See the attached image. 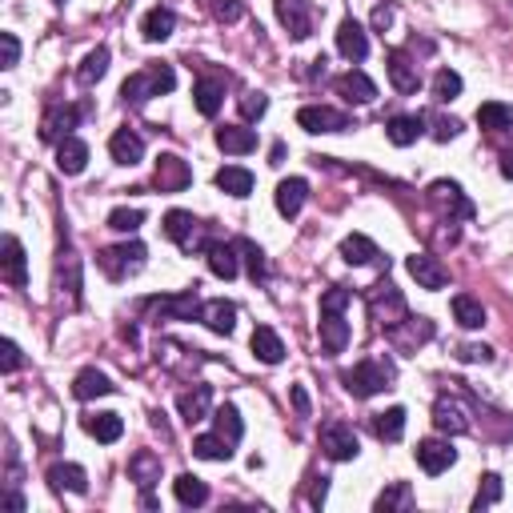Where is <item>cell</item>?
<instances>
[{
    "instance_id": "3",
    "label": "cell",
    "mask_w": 513,
    "mask_h": 513,
    "mask_svg": "<svg viewBox=\"0 0 513 513\" xmlns=\"http://www.w3.org/2000/svg\"><path fill=\"white\" fill-rule=\"evenodd\" d=\"M365 305H370V317L381 329H393V325H401L405 317H409V305H405V297H401V289L393 285V281H381V285H373L370 289V297H365Z\"/></svg>"
},
{
    "instance_id": "14",
    "label": "cell",
    "mask_w": 513,
    "mask_h": 513,
    "mask_svg": "<svg viewBox=\"0 0 513 513\" xmlns=\"http://www.w3.org/2000/svg\"><path fill=\"white\" fill-rule=\"evenodd\" d=\"M433 425H438L441 433H449V438H458V433H469L473 429L466 405H461L458 397H449V393H441L438 405H433Z\"/></svg>"
},
{
    "instance_id": "41",
    "label": "cell",
    "mask_w": 513,
    "mask_h": 513,
    "mask_svg": "<svg viewBox=\"0 0 513 513\" xmlns=\"http://www.w3.org/2000/svg\"><path fill=\"white\" fill-rule=\"evenodd\" d=\"M453 317H458L461 329H481L486 325V305H481L478 297H469V293H458L453 297Z\"/></svg>"
},
{
    "instance_id": "26",
    "label": "cell",
    "mask_w": 513,
    "mask_h": 513,
    "mask_svg": "<svg viewBox=\"0 0 513 513\" xmlns=\"http://www.w3.org/2000/svg\"><path fill=\"white\" fill-rule=\"evenodd\" d=\"M333 89L345 96L350 104H370V101H377V84L365 76L361 69H353V73H345V76H337L333 81Z\"/></svg>"
},
{
    "instance_id": "12",
    "label": "cell",
    "mask_w": 513,
    "mask_h": 513,
    "mask_svg": "<svg viewBox=\"0 0 513 513\" xmlns=\"http://www.w3.org/2000/svg\"><path fill=\"white\" fill-rule=\"evenodd\" d=\"M76 124H81V109L76 104H48V113L41 121V137L48 144H61L64 137H73Z\"/></svg>"
},
{
    "instance_id": "55",
    "label": "cell",
    "mask_w": 513,
    "mask_h": 513,
    "mask_svg": "<svg viewBox=\"0 0 513 513\" xmlns=\"http://www.w3.org/2000/svg\"><path fill=\"white\" fill-rule=\"evenodd\" d=\"M212 16L225 25H237L241 16H245V5H241V0H212Z\"/></svg>"
},
{
    "instance_id": "2",
    "label": "cell",
    "mask_w": 513,
    "mask_h": 513,
    "mask_svg": "<svg viewBox=\"0 0 513 513\" xmlns=\"http://www.w3.org/2000/svg\"><path fill=\"white\" fill-rule=\"evenodd\" d=\"M393 377H397V370H393L390 361H377V357H370V361L345 370L341 381H345V390H350L353 397H361V401H365V397H377V393L390 390Z\"/></svg>"
},
{
    "instance_id": "53",
    "label": "cell",
    "mask_w": 513,
    "mask_h": 513,
    "mask_svg": "<svg viewBox=\"0 0 513 513\" xmlns=\"http://www.w3.org/2000/svg\"><path fill=\"white\" fill-rule=\"evenodd\" d=\"M265 109H269V96L265 93H245V96H241V117H245V121H261V117H265Z\"/></svg>"
},
{
    "instance_id": "21",
    "label": "cell",
    "mask_w": 513,
    "mask_h": 513,
    "mask_svg": "<svg viewBox=\"0 0 513 513\" xmlns=\"http://www.w3.org/2000/svg\"><path fill=\"white\" fill-rule=\"evenodd\" d=\"M421 133H425V113H401V117H390V124H385V137H390V144H397V149L418 144Z\"/></svg>"
},
{
    "instance_id": "11",
    "label": "cell",
    "mask_w": 513,
    "mask_h": 513,
    "mask_svg": "<svg viewBox=\"0 0 513 513\" xmlns=\"http://www.w3.org/2000/svg\"><path fill=\"white\" fill-rule=\"evenodd\" d=\"M201 305L205 301L197 297V285H192L189 293H181V297H153V301H144V309L169 317V321H192V317L201 321Z\"/></svg>"
},
{
    "instance_id": "30",
    "label": "cell",
    "mask_w": 513,
    "mask_h": 513,
    "mask_svg": "<svg viewBox=\"0 0 513 513\" xmlns=\"http://www.w3.org/2000/svg\"><path fill=\"white\" fill-rule=\"evenodd\" d=\"M109 153H113V161L117 164L133 169V164H141V157H144V141L133 129H117L113 133V141H109Z\"/></svg>"
},
{
    "instance_id": "5",
    "label": "cell",
    "mask_w": 513,
    "mask_h": 513,
    "mask_svg": "<svg viewBox=\"0 0 513 513\" xmlns=\"http://www.w3.org/2000/svg\"><path fill=\"white\" fill-rule=\"evenodd\" d=\"M425 201H429L445 221H473V212H478L473 209V201L461 192L458 181H433L429 192H425Z\"/></svg>"
},
{
    "instance_id": "40",
    "label": "cell",
    "mask_w": 513,
    "mask_h": 513,
    "mask_svg": "<svg viewBox=\"0 0 513 513\" xmlns=\"http://www.w3.org/2000/svg\"><path fill=\"white\" fill-rule=\"evenodd\" d=\"M341 257H345V265H370L381 253H377V245L365 233H350L341 241Z\"/></svg>"
},
{
    "instance_id": "49",
    "label": "cell",
    "mask_w": 513,
    "mask_h": 513,
    "mask_svg": "<svg viewBox=\"0 0 513 513\" xmlns=\"http://www.w3.org/2000/svg\"><path fill=\"white\" fill-rule=\"evenodd\" d=\"M237 249H241V257H245V265H249V277H253V281H265V277H269V261H265V253H261L253 241H245V237L237 241Z\"/></svg>"
},
{
    "instance_id": "63",
    "label": "cell",
    "mask_w": 513,
    "mask_h": 513,
    "mask_svg": "<svg viewBox=\"0 0 513 513\" xmlns=\"http://www.w3.org/2000/svg\"><path fill=\"white\" fill-rule=\"evenodd\" d=\"M8 506H13V509H25V498L13 489V493H8Z\"/></svg>"
},
{
    "instance_id": "62",
    "label": "cell",
    "mask_w": 513,
    "mask_h": 513,
    "mask_svg": "<svg viewBox=\"0 0 513 513\" xmlns=\"http://www.w3.org/2000/svg\"><path fill=\"white\" fill-rule=\"evenodd\" d=\"M501 177H509V181H513V149H509V153H501Z\"/></svg>"
},
{
    "instance_id": "54",
    "label": "cell",
    "mask_w": 513,
    "mask_h": 513,
    "mask_svg": "<svg viewBox=\"0 0 513 513\" xmlns=\"http://www.w3.org/2000/svg\"><path fill=\"white\" fill-rule=\"evenodd\" d=\"M21 361H25V357H21V345H16L13 337H5V341H0V370H5V373H16V370H21Z\"/></svg>"
},
{
    "instance_id": "20",
    "label": "cell",
    "mask_w": 513,
    "mask_h": 513,
    "mask_svg": "<svg viewBox=\"0 0 513 513\" xmlns=\"http://www.w3.org/2000/svg\"><path fill=\"white\" fill-rule=\"evenodd\" d=\"M405 269H409V277L418 281L421 289H445V281H449L445 265L433 253H413L409 261H405Z\"/></svg>"
},
{
    "instance_id": "58",
    "label": "cell",
    "mask_w": 513,
    "mask_h": 513,
    "mask_svg": "<svg viewBox=\"0 0 513 513\" xmlns=\"http://www.w3.org/2000/svg\"><path fill=\"white\" fill-rule=\"evenodd\" d=\"M458 133H461V121H453V117H433V137H438L441 144L453 141Z\"/></svg>"
},
{
    "instance_id": "57",
    "label": "cell",
    "mask_w": 513,
    "mask_h": 513,
    "mask_svg": "<svg viewBox=\"0 0 513 513\" xmlns=\"http://www.w3.org/2000/svg\"><path fill=\"white\" fill-rule=\"evenodd\" d=\"M458 357H461V361H469V365H489L493 350H489V345H461Z\"/></svg>"
},
{
    "instance_id": "48",
    "label": "cell",
    "mask_w": 513,
    "mask_h": 513,
    "mask_svg": "<svg viewBox=\"0 0 513 513\" xmlns=\"http://www.w3.org/2000/svg\"><path fill=\"white\" fill-rule=\"evenodd\" d=\"M458 96H461V76L453 69H441L433 76V101L445 104V101H458Z\"/></svg>"
},
{
    "instance_id": "18",
    "label": "cell",
    "mask_w": 513,
    "mask_h": 513,
    "mask_svg": "<svg viewBox=\"0 0 513 513\" xmlns=\"http://www.w3.org/2000/svg\"><path fill=\"white\" fill-rule=\"evenodd\" d=\"M277 16L289 28L293 41H305L313 33V8H309V0H277Z\"/></svg>"
},
{
    "instance_id": "43",
    "label": "cell",
    "mask_w": 513,
    "mask_h": 513,
    "mask_svg": "<svg viewBox=\"0 0 513 513\" xmlns=\"http://www.w3.org/2000/svg\"><path fill=\"white\" fill-rule=\"evenodd\" d=\"M173 493H177V501H181V506H205V501H209V486H205V481H201V478H192V473H181V478L177 481H173Z\"/></svg>"
},
{
    "instance_id": "23",
    "label": "cell",
    "mask_w": 513,
    "mask_h": 513,
    "mask_svg": "<svg viewBox=\"0 0 513 513\" xmlns=\"http://www.w3.org/2000/svg\"><path fill=\"white\" fill-rule=\"evenodd\" d=\"M192 101H197L201 117H217L221 104H225V81H221V76H201V81L192 84Z\"/></svg>"
},
{
    "instance_id": "37",
    "label": "cell",
    "mask_w": 513,
    "mask_h": 513,
    "mask_svg": "<svg viewBox=\"0 0 513 513\" xmlns=\"http://www.w3.org/2000/svg\"><path fill=\"white\" fill-rule=\"evenodd\" d=\"M56 289L69 293L73 301L81 297V257H76L73 249H64L61 261H56Z\"/></svg>"
},
{
    "instance_id": "50",
    "label": "cell",
    "mask_w": 513,
    "mask_h": 513,
    "mask_svg": "<svg viewBox=\"0 0 513 513\" xmlns=\"http://www.w3.org/2000/svg\"><path fill=\"white\" fill-rule=\"evenodd\" d=\"M501 501V478L498 473H486V478H481V486H478V498H473V509H489V506H498Z\"/></svg>"
},
{
    "instance_id": "28",
    "label": "cell",
    "mask_w": 513,
    "mask_h": 513,
    "mask_svg": "<svg viewBox=\"0 0 513 513\" xmlns=\"http://www.w3.org/2000/svg\"><path fill=\"white\" fill-rule=\"evenodd\" d=\"M345 345H350V321H345V313H321V350L329 357L345 353Z\"/></svg>"
},
{
    "instance_id": "25",
    "label": "cell",
    "mask_w": 513,
    "mask_h": 513,
    "mask_svg": "<svg viewBox=\"0 0 513 513\" xmlns=\"http://www.w3.org/2000/svg\"><path fill=\"white\" fill-rule=\"evenodd\" d=\"M305 197H309V181L305 177H285L277 185V212L293 221L297 212L305 209Z\"/></svg>"
},
{
    "instance_id": "29",
    "label": "cell",
    "mask_w": 513,
    "mask_h": 513,
    "mask_svg": "<svg viewBox=\"0 0 513 513\" xmlns=\"http://www.w3.org/2000/svg\"><path fill=\"white\" fill-rule=\"evenodd\" d=\"M84 164H89V144L81 137H64L56 144V169L64 173V177H76V173H84Z\"/></svg>"
},
{
    "instance_id": "10",
    "label": "cell",
    "mask_w": 513,
    "mask_h": 513,
    "mask_svg": "<svg viewBox=\"0 0 513 513\" xmlns=\"http://www.w3.org/2000/svg\"><path fill=\"white\" fill-rule=\"evenodd\" d=\"M153 185H157V192H185L192 185V169L177 157V153H161L157 173H153Z\"/></svg>"
},
{
    "instance_id": "1",
    "label": "cell",
    "mask_w": 513,
    "mask_h": 513,
    "mask_svg": "<svg viewBox=\"0 0 513 513\" xmlns=\"http://www.w3.org/2000/svg\"><path fill=\"white\" fill-rule=\"evenodd\" d=\"M173 89H177V73H173L169 64H149L144 73H133L129 81L121 84V101L129 104V109H141V104H149L153 96L173 93Z\"/></svg>"
},
{
    "instance_id": "44",
    "label": "cell",
    "mask_w": 513,
    "mask_h": 513,
    "mask_svg": "<svg viewBox=\"0 0 513 513\" xmlns=\"http://www.w3.org/2000/svg\"><path fill=\"white\" fill-rule=\"evenodd\" d=\"M373 433L381 441H401V433H405V409L401 405H393V409H385V413H373Z\"/></svg>"
},
{
    "instance_id": "4",
    "label": "cell",
    "mask_w": 513,
    "mask_h": 513,
    "mask_svg": "<svg viewBox=\"0 0 513 513\" xmlns=\"http://www.w3.org/2000/svg\"><path fill=\"white\" fill-rule=\"evenodd\" d=\"M144 257H149V249L141 245V241H124V245H113V249H104L101 257V269H104V277H113V281H129V277H137L141 269H144Z\"/></svg>"
},
{
    "instance_id": "46",
    "label": "cell",
    "mask_w": 513,
    "mask_h": 513,
    "mask_svg": "<svg viewBox=\"0 0 513 513\" xmlns=\"http://www.w3.org/2000/svg\"><path fill=\"white\" fill-rule=\"evenodd\" d=\"M104 73H109V48H93V53L84 56V64L76 69V81H81L84 89H93Z\"/></svg>"
},
{
    "instance_id": "64",
    "label": "cell",
    "mask_w": 513,
    "mask_h": 513,
    "mask_svg": "<svg viewBox=\"0 0 513 513\" xmlns=\"http://www.w3.org/2000/svg\"><path fill=\"white\" fill-rule=\"evenodd\" d=\"M53 5H64V0H53Z\"/></svg>"
},
{
    "instance_id": "8",
    "label": "cell",
    "mask_w": 513,
    "mask_h": 513,
    "mask_svg": "<svg viewBox=\"0 0 513 513\" xmlns=\"http://www.w3.org/2000/svg\"><path fill=\"white\" fill-rule=\"evenodd\" d=\"M385 73H390L393 89L401 96H413L421 89V69H418V61H409L405 48H390V53H385Z\"/></svg>"
},
{
    "instance_id": "47",
    "label": "cell",
    "mask_w": 513,
    "mask_h": 513,
    "mask_svg": "<svg viewBox=\"0 0 513 513\" xmlns=\"http://www.w3.org/2000/svg\"><path fill=\"white\" fill-rule=\"evenodd\" d=\"M413 506V489L409 481H393L390 489L377 498V513H390V509H409Z\"/></svg>"
},
{
    "instance_id": "17",
    "label": "cell",
    "mask_w": 513,
    "mask_h": 513,
    "mask_svg": "<svg viewBox=\"0 0 513 513\" xmlns=\"http://www.w3.org/2000/svg\"><path fill=\"white\" fill-rule=\"evenodd\" d=\"M0 273L13 289H25L28 285V261H25V245L16 241L13 233L5 237V245H0Z\"/></svg>"
},
{
    "instance_id": "34",
    "label": "cell",
    "mask_w": 513,
    "mask_h": 513,
    "mask_svg": "<svg viewBox=\"0 0 513 513\" xmlns=\"http://www.w3.org/2000/svg\"><path fill=\"white\" fill-rule=\"evenodd\" d=\"M217 149L233 153V157H245V153L257 149V133L245 129V124H225V129H217Z\"/></svg>"
},
{
    "instance_id": "36",
    "label": "cell",
    "mask_w": 513,
    "mask_h": 513,
    "mask_svg": "<svg viewBox=\"0 0 513 513\" xmlns=\"http://www.w3.org/2000/svg\"><path fill=\"white\" fill-rule=\"evenodd\" d=\"M84 433L96 438L101 445H113V441H121L124 421H121V413H89V418H84Z\"/></svg>"
},
{
    "instance_id": "32",
    "label": "cell",
    "mask_w": 513,
    "mask_h": 513,
    "mask_svg": "<svg viewBox=\"0 0 513 513\" xmlns=\"http://www.w3.org/2000/svg\"><path fill=\"white\" fill-rule=\"evenodd\" d=\"M109 393H117V385H113L101 370H81L76 373V381H73L76 401H93V397H109Z\"/></svg>"
},
{
    "instance_id": "27",
    "label": "cell",
    "mask_w": 513,
    "mask_h": 513,
    "mask_svg": "<svg viewBox=\"0 0 513 513\" xmlns=\"http://www.w3.org/2000/svg\"><path fill=\"white\" fill-rule=\"evenodd\" d=\"M241 249H237V241L233 245H221V241H212V245L205 249V257H209V269H212V277H221V281H233L241 273Z\"/></svg>"
},
{
    "instance_id": "56",
    "label": "cell",
    "mask_w": 513,
    "mask_h": 513,
    "mask_svg": "<svg viewBox=\"0 0 513 513\" xmlns=\"http://www.w3.org/2000/svg\"><path fill=\"white\" fill-rule=\"evenodd\" d=\"M0 48H5V64H0V69H16V61H21V41H16V33H0Z\"/></svg>"
},
{
    "instance_id": "39",
    "label": "cell",
    "mask_w": 513,
    "mask_h": 513,
    "mask_svg": "<svg viewBox=\"0 0 513 513\" xmlns=\"http://www.w3.org/2000/svg\"><path fill=\"white\" fill-rule=\"evenodd\" d=\"M48 486H53L56 493H89V473H84L81 466H53L48 469Z\"/></svg>"
},
{
    "instance_id": "45",
    "label": "cell",
    "mask_w": 513,
    "mask_h": 513,
    "mask_svg": "<svg viewBox=\"0 0 513 513\" xmlns=\"http://www.w3.org/2000/svg\"><path fill=\"white\" fill-rule=\"evenodd\" d=\"M212 425H217V433L225 438L229 445H237L241 438H245V421H241L237 405H221L217 413H212Z\"/></svg>"
},
{
    "instance_id": "38",
    "label": "cell",
    "mask_w": 513,
    "mask_h": 513,
    "mask_svg": "<svg viewBox=\"0 0 513 513\" xmlns=\"http://www.w3.org/2000/svg\"><path fill=\"white\" fill-rule=\"evenodd\" d=\"M217 189L221 192H229V197H249L253 192V173L249 169H241V164H225V169L217 173Z\"/></svg>"
},
{
    "instance_id": "42",
    "label": "cell",
    "mask_w": 513,
    "mask_h": 513,
    "mask_svg": "<svg viewBox=\"0 0 513 513\" xmlns=\"http://www.w3.org/2000/svg\"><path fill=\"white\" fill-rule=\"evenodd\" d=\"M192 453L201 461H229L233 458V445L221 438V433H201V438H192Z\"/></svg>"
},
{
    "instance_id": "22",
    "label": "cell",
    "mask_w": 513,
    "mask_h": 513,
    "mask_svg": "<svg viewBox=\"0 0 513 513\" xmlns=\"http://www.w3.org/2000/svg\"><path fill=\"white\" fill-rule=\"evenodd\" d=\"M337 53L345 56V61H365L370 56V36H365V28L353 21V16H345L341 28H337Z\"/></svg>"
},
{
    "instance_id": "16",
    "label": "cell",
    "mask_w": 513,
    "mask_h": 513,
    "mask_svg": "<svg viewBox=\"0 0 513 513\" xmlns=\"http://www.w3.org/2000/svg\"><path fill=\"white\" fill-rule=\"evenodd\" d=\"M418 466L429 473V478H438V473H445L458 461V449H453L449 441H441V438H425V441H418Z\"/></svg>"
},
{
    "instance_id": "15",
    "label": "cell",
    "mask_w": 513,
    "mask_h": 513,
    "mask_svg": "<svg viewBox=\"0 0 513 513\" xmlns=\"http://www.w3.org/2000/svg\"><path fill=\"white\" fill-rule=\"evenodd\" d=\"M297 124H301L305 133H345L350 129V117L329 109V104H305V109L297 113Z\"/></svg>"
},
{
    "instance_id": "7",
    "label": "cell",
    "mask_w": 513,
    "mask_h": 513,
    "mask_svg": "<svg viewBox=\"0 0 513 513\" xmlns=\"http://www.w3.org/2000/svg\"><path fill=\"white\" fill-rule=\"evenodd\" d=\"M321 449L333 461H353L357 453H361V441H357L350 421H325L321 425Z\"/></svg>"
},
{
    "instance_id": "33",
    "label": "cell",
    "mask_w": 513,
    "mask_h": 513,
    "mask_svg": "<svg viewBox=\"0 0 513 513\" xmlns=\"http://www.w3.org/2000/svg\"><path fill=\"white\" fill-rule=\"evenodd\" d=\"M253 353H257V361H265V365H281L285 361V341L277 337V329H269V325H257L253 329Z\"/></svg>"
},
{
    "instance_id": "59",
    "label": "cell",
    "mask_w": 513,
    "mask_h": 513,
    "mask_svg": "<svg viewBox=\"0 0 513 513\" xmlns=\"http://www.w3.org/2000/svg\"><path fill=\"white\" fill-rule=\"evenodd\" d=\"M390 25H393V5H377L373 8V28L377 33H385Z\"/></svg>"
},
{
    "instance_id": "13",
    "label": "cell",
    "mask_w": 513,
    "mask_h": 513,
    "mask_svg": "<svg viewBox=\"0 0 513 513\" xmlns=\"http://www.w3.org/2000/svg\"><path fill=\"white\" fill-rule=\"evenodd\" d=\"M385 337H390V345L397 353H413L418 345H425L433 337V321H425V317H405L401 325L385 329Z\"/></svg>"
},
{
    "instance_id": "24",
    "label": "cell",
    "mask_w": 513,
    "mask_h": 513,
    "mask_svg": "<svg viewBox=\"0 0 513 513\" xmlns=\"http://www.w3.org/2000/svg\"><path fill=\"white\" fill-rule=\"evenodd\" d=\"M201 321H205L212 333L229 337V333L237 329V305H233V301H225V297H212V301L201 305Z\"/></svg>"
},
{
    "instance_id": "35",
    "label": "cell",
    "mask_w": 513,
    "mask_h": 513,
    "mask_svg": "<svg viewBox=\"0 0 513 513\" xmlns=\"http://www.w3.org/2000/svg\"><path fill=\"white\" fill-rule=\"evenodd\" d=\"M209 405H212V390H209V385H192V393L177 397V409H181V418H185L189 425L205 421L209 418Z\"/></svg>"
},
{
    "instance_id": "9",
    "label": "cell",
    "mask_w": 513,
    "mask_h": 513,
    "mask_svg": "<svg viewBox=\"0 0 513 513\" xmlns=\"http://www.w3.org/2000/svg\"><path fill=\"white\" fill-rule=\"evenodd\" d=\"M129 478L141 486L144 509H157V498H153V486L161 481V458H157V453H149V449L133 453V458H129Z\"/></svg>"
},
{
    "instance_id": "51",
    "label": "cell",
    "mask_w": 513,
    "mask_h": 513,
    "mask_svg": "<svg viewBox=\"0 0 513 513\" xmlns=\"http://www.w3.org/2000/svg\"><path fill=\"white\" fill-rule=\"evenodd\" d=\"M141 225H144L141 209H113L109 212V229H117V233H137Z\"/></svg>"
},
{
    "instance_id": "6",
    "label": "cell",
    "mask_w": 513,
    "mask_h": 513,
    "mask_svg": "<svg viewBox=\"0 0 513 513\" xmlns=\"http://www.w3.org/2000/svg\"><path fill=\"white\" fill-rule=\"evenodd\" d=\"M164 237L169 241H177L185 253H192V249H209L212 241H201V221L192 217V212L185 209H173V212H164Z\"/></svg>"
},
{
    "instance_id": "19",
    "label": "cell",
    "mask_w": 513,
    "mask_h": 513,
    "mask_svg": "<svg viewBox=\"0 0 513 513\" xmlns=\"http://www.w3.org/2000/svg\"><path fill=\"white\" fill-rule=\"evenodd\" d=\"M478 124L489 133V137L513 141V104L486 101V104H481V109H478Z\"/></svg>"
},
{
    "instance_id": "61",
    "label": "cell",
    "mask_w": 513,
    "mask_h": 513,
    "mask_svg": "<svg viewBox=\"0 0 513 513\" xmlns=\"http://www.w3.org/2000/svg\"><path fill=\"white\" fill-rule=\"evenodd\" d=\"M289 397H293V405H297V418H309V393L301 390V385H293Z\"/></svg>"
},
{
    "instance_id": "60",
    "label": "cell",
    "mask_w": 513,
    "mask_h": 513,
    "mask_svg": "<svg viewBox=\"0 0 513 513\" xmlns=\"http://www.w3.org/2000/svg\"><path fill=\"white\" fill-rule=\"evenodd\" d=\"M325 498H329V478H317V481H313V493H309V506L321 509Z\"/></svg>"
},
{
    "instance_id": "31",
    "label": "cell",
    "mask_w": 513,
    "mask_h": 513,
    "mask_svg": "<svg viewBox=\"0 0 513 513\" xmlns=\"http://www.w3.org/2000/svg\"><path fill=\"white\" fill-rule=\"evenodd\" d=\"M173 28H177V13H173L169 5H157V8H149L144 13V21H141V33H144V41H169L173 36Z\"/></svg>"
},
{
    "instance_id": "52",
    "label": "cell",
    "mask_w": 513,
    "mask_h": 513,
    "mask_svg": "<svg viewBox=\"0 0 513 513\" xmlns=\"http://www.w3.org/2000/svg\"><path fill=\"white\" fill-rule=\"evenodd\" d=\"M350 301H353V289L333 285V289H325L321 293V313H345V305Z\"/></svg>"
}]
</instances>
